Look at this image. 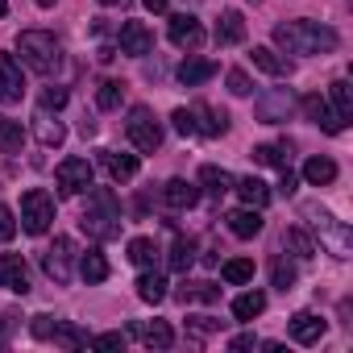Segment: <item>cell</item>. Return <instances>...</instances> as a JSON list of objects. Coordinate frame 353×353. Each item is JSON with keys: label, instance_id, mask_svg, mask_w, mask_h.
<instances>
[{"label": "cell", "instance_id": "obj_1", "mask_svg": "<svg viewBox=\"0 0 353 353\" xmlns=\"http://www.w3.org/2000/svg\"><path fill=\"white\" fill-rule=\"evenodd\" d=\"M336 30L320 26V21H283L274 26V46H283L287 54H332L336 50Z\"/></svg>", "mask_w": 353, "mask_h": 353}, {"label": "cell", "instance_id": "obj_2", "mask_svg": "<svg viewBox=\"0 0 353 353\" xmlns=\"http://www.w3.org/2000/svg\"><path fill=\"white\" fill-rule=\"evenodd\" d=\"M79 229L88 237H96V241H112L121 233V204H117V196L108 188L88 192V212L79 216Z\"/></svg>", "mask_w": 353, "mask_h": 353}, {"label": "cell", "instance_id": "obj_3", "mask_svg": "<svg viewBox=\"0 0 353 353\" xmlns=\"http://www.w3.org/2000/svg\"><path fill=\"white\" fill-rule=\"evenodd\" d=\"M17 54H21V63H26L30 71H38V75H54V71L63 67V42H59L54 34H46V30H26V34L17 38Z\"/></svg>", "mask_w": 353, "mask_h": 353}, {"label": "cell", "instance_id": "obj_4", "mask_svg": "<svg viewBox=\"0 0 353 353\" xmlns=\"http://www.w3.org/2000/svg\"><path fill=\"white\" fill-rule=\"evenodd\" d=\"M299 216L320 233V241H324V250H328L332 258H349V254H353V233H349V225H341L328 208H320V204H303Z\"/></svg>", "mask_w": 353, "mask_h": 353}, {"label": "cell", "instance_id": "obj_5", "mask_svg": "<svg viewBox=\"0 0 353 353\" xmlns=\"http://www.w3.org/2000/svg\"><path fill=\"white\" fill-rule=\"evenodd\" d=\"M50 221H54V200H50L42 188H30V192L21 196V229L34 233V237H42V233L50 229Z\"/></svg>", "mask_w": 353, "mask_h": 353}, {"label": "cell", "instance_id": "obj_6", "mask_svg": "<svg viewBox=\"0 0 353 353\" xmlns=\"http://www.w3.org/2000/svg\"><path fill=\"white\" fill-rule=\"evenodd\" d=\"M30 332H34L38 341H54V345H63V349H83V345H88V332H79L75 324L54 320V316H34V320H30Z\"/></svg>", "mask_w": 353, "mask_h": 353}, {"label": "cell", "instance_id": "obj_7", "mask_svg": "<svg viewBox=\"0 0 353 353\" xmlns=\"http://www.w3.org/2000/svg\"><path fill=\"white\" fill-rule=\"evenodd\" d=\"M54 179H59V192L63 196H83V192H92V162L88 158H63L59 162V170H54Z\"/></svg>", "mask_w": 353, "mask_h": 353}, {"label": "cell", "instance_id": "obj_8", "mask_svg": "<svg viewBox=\"0 0 353 353\" xmlns=\"http://www.w3.org/2000/svg\"><path fill=\"white\" fill-rule=\"evenodd\" d=\"M125 129H129V141H133L141 154H154V150L162 145V125L154 121V112H150V108H133Z\"/></svg>", "mask_w": 353, "mask_h": 353}, {"label": "cell", "instance_id": "obj_9", "mask_svg": "<svg viewBox=\"0 0 353 353\" xmlns=\"http://www.w3.org/2000/svg\"><path fill=\"white\" fill-rule=\"evenodd\" d=\"M291 108H295V100H291L287 88H270V92H262V96L254 100V112H258L262 125H283V121L291 117Z\"/></svg>", "mask_w": 353, "mask_h": 353}, {"label": "cell", "instance_id": "obj_10", "mask_svg": "<svg viewBox=\"0 0 353 353\" xmlns=\"http://www.w3.org/2000/svg\"><path fill=\"white\" fill-rule=\"evenodd\" d=\"M71 266H75V241L71 237H54V245L42 254V270L54 283H71Z\"/></svg>", "mask_w": 353, "mask_h": 353}, {"label": "cell", "instance_id": "obj_11", "mask_svg": "<svg viewBox=\"0 0 353 353\" xmlns=\"http://www.w3.org/2000/svg\"><path fill=\"white\" fill-rule=\"evenodd\" d=\"M21 96H26L21 63L13 54H0V104H21Z\"/></svg>", "mask_w": 353, "mask_h": 353}, {"label": "cell", "instance_id": "obj_12", "mask_svg": "<svg viewBox=\"0 0 353 353\" xmlns=\"http://www.w3.org/2000/svg\"><path fill=\"white\" fill-rule=\"evenodd\" d=\"M0 287L13 291V295L30 291V270H26L21 254H0Z\"/></svg>", "mask_w": 353, "mask_h": 353}, {"label": "cell", "instance_id": "obj_13", "mask_svg": "<svg viewBox=\"0 0 353 353\" xmlns=\"http://www.w3.org/2000/svg\"><path fill=\"white\" fill-rule=\"evenodd\" d=\"M170 42L179 46V50H196L204 42V26L192 17V13H179V17H170Z\"/></svg>", "mask_w": 353, "mask_h": 353}, {"label": "cell", "instance_id": "obj_14", "mask_svg": "<svg viewBox=\"0 0 353 353\" xmlns=\"http://www.w3.org/2000/svg\"><path fill=\"white\" fill-rule=\"evenodd\" d=\"M162 204L174 208V212L196 208V204H200V188L188 183V179H166V188H162Z\"/></svg>", "mask_w": 353, "mask_h": 353}, {"label": "cell", "instance_id": "obj_15", "mask_svg": "<svg viewBox=\"0 0 353 353\" xmlns=\"http://www.w3.org/2000/svg\"><path fill=\"white\" fill-rule=\"evenodd\" d=\"M150 50H154V34H150L141 21H125V26H121V54L141 59V54H150Z\"/></svg>", "mask_w": 353, "mask_h": 353}, {"label": "cell", "instance_id": "obj_16", "mask_svg": "<svg viewBox=\"0 0 353 353\" xmlns=\"http://www.w3.org/2000/svg\"><path fill=\"white\" fill-rule=\"evenodd\" d=\"M133 336H137L141 345H150V349H170V345H174V332H170L166 320H137V324H133Z\"/></svg>", "mask_w": 353, "mask_h": 353}, {"label": "cell", "instance_id": "obj_17", "mask_svg": "<svg viewBox=\"0 0 353 353\" xmlns=\"http://www.w3.org/2000/svg\"><path fill=\"white\" fill-rule=\"evenodd\" d=\"M303 112H307V121H312V125H320L324 133H341V129H345V125L336 121V112L328 108V100H324V96H316V92H312V96H303Z\"/></svg>", "mask_w": 353, "mask_h": 353}, {"label": "cell", "instance_id": "obj_18", "mask_svg": "<svg viewBox=\"0 0 353 353\" xmlns=\"http://www.w3.org/2000/svg\"><path fill=\"white\" fill-rule=\"evenodd\" d=\"M324 328H328V324H324L316 312H295V316H291V336H295L299 345H316V341L324 336Z\"/></svg>", "mask_w": 353, "mask_h": 353}, {"label": "cell", "instance_id": "obj_19", "mask_svg": "<svg viewBox=\"0 0 353 353\" xmlns=\"http://www.w3.org/2000/svg\"><path fill=\"white\" fill-rule=\"evenodd\" d=\"M188 112H192V125H196V133L221 137V133L229 129V117H225V112H216V108H208V104H196V108H188Z\"/></svg>", "mask_w": 353, "mask_h": 353}, {"label": "cell", "instance_id": "obj_20", "mask_svg": "<svg viewBox=\"0 0 353 353\" xmlns=\"http://www.w3.org/2000/svg\"><path fill=\"white\" fill-rule=\"evenodd\" d=\"M225 221H229V233H233V237H245V241H250V237L262 233V208H237V212H229Z\"/></svg>", "mask_w": 353, "mask_h": 353}, {"label": "cell", "instance_id": "obj_21", "mask_svg": "<svg viewBox=\"0 0 353 353\" xmlns=\"http://www.w3.org/2000/svg\"><path fill=\"white\" fill-rule=\"evenodd\" d=\"M34 137L50 150V145H63V141H67V129H63V121H54V117L42 108V112L34 117Z\"/></svg>", "mask_w": 353, "mask_h": 353}, {"label": "cell", "instance_id": "obj_22", "mask_svg": "<svg viewBox=\"0 0 353 353\" xmlns=\"http://www.w3.org/2000/svg\"><path fill=\"white\" fill-rule=\"evenodd\" d=\"M216 299H221V287L208 279H188L179 287V303H216Z\"/></svg>", "mask_w": 353, "mask_h": 353}, {"label": "cell", "instance_id": "obj_23", "mask_svg": "<svg viewBox=\"0 0 353 353\" xmlns=\"http://www.w3.org/2000/svg\"><path fill=\"white\" fill-rule=\"evenodd\" d=\"M233 192L245 200V208H266L270 204V188L262 179H254V174H250V179H233Z\"/></svg>", "mask_w": 353, "mask_h": 353}, {"label": "cell", "instance_id": "obj_24", "mask_svg": "<svg viewBox=\"0 0 353 353\" xmlns=\"http://www.w3.org/2000/svg\"><path fill=\"white\" fill-rule=\"evenodd\" d=\"M216 42H221V46H237V42H245V17H241L237 9L221 13V26H216Z\"/></svg>", "mask_w": 353, "mask_h": 353}, {"label": "cell", "instance_id": "obj_25", "mask_svg": "<svg viewBox=\"0 0 353 353\" xmlns=\"http://www.w3.org/2000/svg\"><path fill=\"white\" fill-rule=\"evenodd\" d=\"M216 75V63L212 59H188L183 67H179V83L183 88H200V83H208Z\"/></svg>", "mask_w": 353, "mask_h": 353}, {"label": "cell", "instance_id": "obj_26", "mask_svg": "<svg viewBox=\"0 0 353 353\" xmlns=\"http://www.w3.org/2000/svg\"><path fill=\"white\" fill-rule=\"evenodd\" d=\"M250 59H254V67H258V71H266V75H274V79H287V75H291V63H287V59H279L270 46H254V54H250Z\"/></svg>", "mask_w": 353, "mask_h": 353}, {"label": "cell", "instance_id": "obj_27", "mask_svg": "<svg viewBox=\"0 0 353 353\" xmlns=\"http://www.w3.org/2000/svg\"><path fill=\"white\" fill-rule=\"evenodd\" d=\"M303 179H307L312 188L332 183V179H336V162H332V158H320V154H316V158H307V162H303Z\"/></svg>", "mask_w": 353, "mask_h": 353}, {"label": "cell", "instance_id": "obj_28", "mask_svg": "<svg viewBox=\"0 0 353 353\" xmlns=\"http://www.w3.org/2000/svg\"><path fill=\"white\" fill-rule=\"evenodd\" d=\"M200 183H204V192L208 196H225V192H233V174L225 170V166H200Z\"/></svg>", "mask_w": 353, "mask_h": 353}, {"label": "cell", "instance_id": "obj_29", "mask_svg": "<svg viewBox=\"0 0 353 353\" xmlns=\"http://www.w3.org/2000/svg\"><path fill=\"white\" fill-rule=\"evenodd\" d=\"M328 96H332V112H336V121L349 125V121H353V88H349L345 79H336V83L328 88Z\"/></svg>", "mask_w": 353, "mask_h": 353}, {"label": "cell", "instance_id": "obj_30", "mask_svg": "<svg viewBox=\"0 0 353 353\" xmlns=\"http://www.w3.org/2000/svg\"><path fill=\"white\" fill-rule=\"evenodd\" d=\"M21 145H26V129H21V121L0 117V154H21Z\"/></svg>", "mask_w": 353, "mask_h": 353}, {"label": "cell", "instance_id": "obj_31", "mask_svg": "<svg viewBox=\"0 0 353 353\" xmlns=\"http://www.w3.org/2000/svg\"><path fill=\"white\" fill-rule=\"evenodd\" d=\"M104 162H108V174H112L117 183H129L133 174H137V154H112V150H108Z\"/></svg>", "mask_w": 353, "mask_h": 353}, {"label": "cell", "instance_id": "obj_32", "mask_svg": "<svg viewBox=\"0 0 353 353\" xmlns=\"http://www.w3.org/2000/svg\"><path fill=\"white\" fill-rule=\"evenodd\" d=\"M79 274H83V283H104V279H108L104 254H100V250H88V254L79 258Z\"/></svg>", "mask_w": 353, "mask_h": 353}, {"label": "cell", "instance_id": "obj_33", "mask_svg": "<svg viewBox=\"0 0 353 353\" xmlns=\"http://www.w3.org/2000/svg\"><path fill=\"white\" fill-rule=\"evenodd\" d=\"M262 312H266V295H262V291H245V295L233 299V316H237V320H254V316H262Z\"/></svg>", "mask_w": 353, "mask_h": 353}, {"label": "cell", "instance_id": "obj_34", "mask_svg": "<svg viewBox=\"0 0 353 353\" xmlns=\"http://www.w3.org/2000/svg\"><path fill=\"white\" fill-rule=\"evenodd\" d=\"M170 270H179V274H188L192 270V262H196V245L188 241V237H174V245H170Z\"/></svg>", "mask_w": 353, "mask_h": 353}, {"label": "cell", "instance_id": "obj_35", "mask_svg": "<svg viewBox=\"0 0 353 353\" xmlns=\"http://www.w3.org/2000/svg\"><path fill=\"white\" fill-rule=\"evenodd\" d=\"M137 295H141L145 303H162V299H166V279L154 274V270H145V274L137 279Z\"/></svg>", "mask_w": 353, "mask_h": 353}, {"label": "cell", "instance_id": "obj_36", "mask_svg": "<svg viewBox=\"0 0 353 353\" xmlns=\"http://www.w3.org/2000/svg\"><path fill=\"white\" fill-rule=\"evenodd\" d=\"M221 274H225V283L241 287V283H250V279H254V262H250V258H229V262L221 266Z\"/></svg>", "mask_w": 353, "mask_h": 353}, {"label": "cell", "instance_id": "obj_37", "mask_svg": "<svg viewBox=\"0 0 353 353\" xmlns=\"http://www.w3.org/2000/svg\"><path fill=\"white\" fill-rule=\"evenodd\" d=\"M283 245H287V250H291L295 258H303V262H307V258L316 254V241H312V237H307L303 229H287V237H283Z\"/></svg>", "mask_w": 353, "mask_h": 353}, {"label": "cell", "instance_id": "obj_38", "mask_svg": "<svg viewBox=\"0 0 353 353\" xmlns=\"http://www.w3.org/2000/svg\"><path fill=\"white\" fill-rule=\"evenodd\" d=\"M154 254H158V245H154L150 237H133V241H129V262H133V266H141V270L154 266Z\"/></svg>", "mask_w": 353, "mask_h": 353}, {"label": "cell", "instance_id": "obj_39", "mask_svg": "<svg viewBox=\"0 0 353 353\" xmlns=\"http://www.w3.org/2000/svg\"><path fill=\"white\" fill-rule=\"evenodd\" d=\"M287 145H254V162H262V166H287Z\"/></svg>", "mask_w": 353, "mask_h": 353}, {"label": "cell", "instance_id": "obj_40", "mask_svg": "<svg viewBox=\"0 0 353 353\" xmlns=\"http://www.w3.org/2000/svg\"><path fill=\"white\" fill-rule=\"evenodd\" d=\"M96 104H100L104 112L121 108V83H117V79H104V83H100V92H96Z\"/></svg>", "mask_w": 353, "mask_h": 353}, {"label": "cell", "instance_id": "obj_41", "mask_svg": "<svg viewBox=\"0 0 353 353\" xmlns=\"http://www.w3.org/2000/svg\"><path fill=\"white\" fill-rule=\"evenodd\" d=\"M270 274H274V287H279V291H291V287H295V266H291L287 258H274Z\"/></svg>", "mask_w": 353, "mask_h": 353}, {"label": "cell", "instance_id": "obj_42", "mask_svg": "<svg viewBox=\"0 0 353 353\" xmlns=\"http://www.w3.org/2000/svg\"><path fill=\"white\" fill-rule=\"evenodd\" d=\"M92 349H125V332H100V336H88Z\"/></svg>", "mask_w": 353, "mask_h": 353}, {"label": "cell", "instance_id": "obj_43", "mask_svg": "<svg viewBox=\"0 0 353 353\" xmlns=\"http://www.w3.org/2000/svg\"><path fill=\"white\" fill-rule=\"evenodd\" d=\"M170 125H174V133H183V137H188V133H196V125H192V112H188V108H174V112H170Z\"/></svg>", "mask_w": 353, "mask_h": 353}, {"label": "cell", "instance_id": "obj_44", "mask_svg": "<svg viewBox=\"0 0 353 353\" xmlns=\"http://www.w3.org/2000/svg\"><path fill=\"white\" fill-rule=\"evenodd\" d=\"M229 92H233V96H250V92H254L250 75H245V71H229Z\"/></svg>", "mask_w": 353, "mask_h": 353}, {"label": "cell", "instance_id": "obj_45", "mask_svg": "<svg viewBox=\"0 0 353 353\" xmlns=\"http://www.w3.org/2000/svg\"><path fill=\"white\" fill-rule=\"evenodd\" d=\"M63 104H67V88H54V83H50V88L42 92V108H54V112H59Z\"/></svg>", "mask_w": 353, "mask_h": 353}, {"label": "cell", "instance_id": "obj_46", "mask_svg": "<svg viewBox=\"0 0 353 353\" xmlns=\"http://www.w3.org/2000/svg\"><path fill=\"white\" fill-rule=\"evenodd\" d=\"M13 233H17V216L0 204V241H13Z\"/></svg>", "mask_w": 353, "mask_h": 353}, {"label": "cell", "instance_id": "obj_47", "mask_svg": "<svg viewBox=\"0 0 353 353\" xmlns=\"http://www.w3.org/2000/svg\"><path fill=\"white\" fill-rule=\"evenodd\" d=\"M254 345H258V336H254V332H241V336H233V341H229V349H233V353H241V349H254Z\"/></svg>", "mask_w": 353, "mask_h": 353}, {"label": "cell", "instance_id": "obj_48", "mask_svg": "<svg viewBox=\"0 0 353 353\" xmlns=\"http://www.w3.org/2000/svg\"><path fill=\"white\" fill-rule=\"evenodd\" d=\"M295 188H299V179H295V174H291V170L283 166V179H279V192H283V196H295Z\"/></svg>", "mask_w": 353, "mask_h": 353}, {"label": "cell", "instance_id": "obj_49", "mask_svg": "<svg viewBox=\"0 0 353 353\" xmlns=\"http://www.w3.org/2000/svg\"><path fill=\"white\" fill-rule=\"evenodd\" d=\"M141 5H145L150 13H166V5H170V0H141Z\"/></svg>", "mask_w": 353, "mask_h": 353}, {"label": "cell", "instance_id": "obj_50", "mask_svg": "<svg viewBox=\"0 0 353 353\" xmlns=\"http://www.w3.org/2000/svg\"><path fill=\"white\" fill-rule=\"evenodd\" d=\"M9 13V0H0V17H5Z\"/></svg>", "mask_w": 353, "mask_h": 353}, {"label": "cell", "instance_id": "obj_51", "mask_svg": "<svg viewBox=\"0 0 353 353\" xmlns=\"http://www.w3.org/2000/svg\"><path fill=\"white\" fill-rule=\"evenodd\" d=\"M100 5H125V0H100Z\"/></svg>", "mask_w": 353, "mask_h": 353}, {"label": "cell", "instance_id": "obj_52", "mask_svg": "<svg viewBox=\"0 0 353 353\" xmlns=\"http://www.w3.org/2000/svg\"><path fill=\"white\" fill-rule=\"evenodd\" d=\"M38 5H42V9H50V5H54V0H38Z\"/></svg>", "mask_w": 353, "mask_h": 353}]
</instances>
